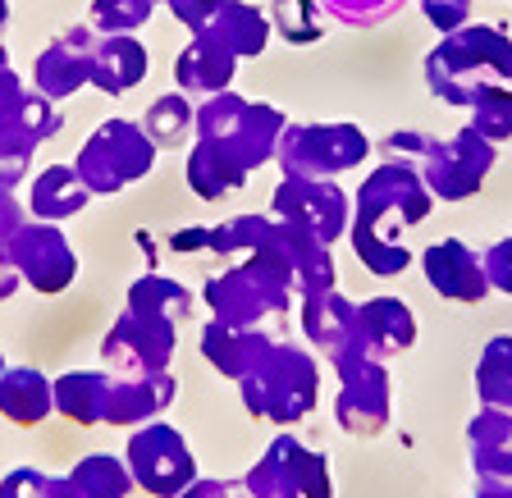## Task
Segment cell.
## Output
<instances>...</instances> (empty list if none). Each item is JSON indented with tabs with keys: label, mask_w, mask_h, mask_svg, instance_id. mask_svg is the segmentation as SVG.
<instances>
[{
	"label": "cell",
	"mask_w": 512,
	"mask_h": 498,
	"mask_svg": "<svg viewBox=\"0 0 512 498\" xmlns=\"http://www.w3.org/2000/svg\"><path fill=\"white\" fill-rule=\"evenodd\" d=\"M243 407L252 421H270L275 430H293L320 403V361L302 343L275 339L270 352L256 361V371L238 380Z\"/></svg>",
	"instance_id": "cell-1"
},
{
	"label": "cell",
	"mask_w": 512,
	"mask_h": 498,
	"mask_svg": "<svg viewBox=\"0 0 512 498\" xmlns=\"http://www.w3.org/2000/svg\"><path fill=\"white\" fill-rule=\"evenodd\" d=\"M430 206H435V197H430L426 179H421V165H412V160H384L357 188L348 234L403 243V229L426 224Z\"/></svg>",
	"instance_id": "cell-2"
},
{
	"label": "cell",
	"mask_w": 512,
	"mask_h": 498,
	"mask_svg": "<svg viewBox=\"0 0 512 498\" xmlns=\"http://www.w3.org/2000/svg\"><path fill=\"white\" fill-rule=\"evenodd\" d=\"M293 297L298 293H293L288 279H279L275 270L252 261H229L202 284V302L211 307V316L229 320V325L270 329L275 320H284L293 311Z\"/></svg>",
	"instance_id": "cell-3"
},
{
	"label": "cell",
	"mask_w": 512,
	"mask_h": 498,
	"mask_svg": "<svg viewBox=\"0 0 512 498\" xmlns=\"http://www.w3.org/2000/svg\"><path fill=\"white\" fill-rule=\"evenodd\" d=\"M156 165V142L147 138V128L133 119H106L92 128V138L83 142L74 170L92 188V197H115V192L133 188L147 179Z\"/></svg>",
	"instance_id": "cell-4"
},
{
	"label": "cell",
	"mask_w": 512,
	"mask_h": 498,
	"mask_svg": "<svg viewBox=\"0 0 512 498\" xmlns=\"http://www.w3.org/2000/svg\"><path fill=\"white\" fill-rule=\"evenodd\" d=\"M238 485L247 498H334V471L320 448L279 430Z\"/></svg>",
	"instance_id": "cell-5"
},
{
	"label": "cell",
	"mask_w": 512,
	"mask_h": 498,
	"mask_svg": "<svg viewBox=\"0 0 512 498\" xmlns=\"http://www.w3.org/2000/svg\"><path fill=\"white\" fill-rule=\"evenodd\" d=\"M334 371V421L352 439H380L394 416V384L380 357L366 352H343L330 361Z\"/></svg>",
	"instance_id": "cell-6"
},
{
	"label": "cell",
	"mask_w": 512,
	"mask_h": 498,
	"mask_svg": "<svg viewBox=\"0 0 512 498\" xmlns=\"http://www.w3.org/2000/svg\"><path fill=\"white\" fill-rule=\"evenodd\" d=\"M124 462H128L133 485H138L142 494H151V498H179L192 480L202 476L188 435H183L179 425L165 421V416H160V421L138 425V430H128Z\"/></svg>",
	"instance_id": "cell-7"
},
{
	"label": "cell",
	"mask_w": 512,
	"mask_h": 498,
	"mask_svg": "<svg viewBox=\"0 0 512 498\" xmlns=\"http://www.w3.org/2000/svg\"><path fill=\"white\" fill-rule=\"evenodd\" d=\"M371 151L375 147L362 128L339 119V124H288L275 160L284 165V174H298V179H339L366 165Z\"/></svg>",
	"instance_id": "cell-8"
},
{
	"label": "cell",
	"mask_w": 512,
	"mask_h": 498,
	"mask_svg": "<svg viewBox=\"0 0 512 498\" xmlns=\"http://www.w3.org/2000/svg\"><path fill=\"white\" fill-rule=\"evenodd\" d=\"M494 142L480 138L471 124H462L453 138L430 142L426 160H421V179H426L435 202H471L494 170Z\"/></svg>",
	"instance_id": "cell-9"
},
{
	"label": "cell",
	"mask_w": 512,
	"mask_h": 498,
	"mask_svg": "<svg viewBox=\"0 0 512 498\" xmlns=\"http://www.w3.org/2000/svg\"><path fill=\"white\" fill-rule=\"evenodd\" d=\"M270 215L334 247L339 238H348L352 202L334 179H298V174H284L275 197H270Z\"/></svg>",
	"instance_id": "cell-10"
},
{
	"label": "cell",
	"mask_w": 512,
	"mask_h": 498,
	"mask_svg": "<svg viewBox=\"0 0 512 498\" xmlns=\"http://www.w3.org/2000/svg\"><path fill=\"white\" fill-rule=\"evenodd\" d=\"M174 348H179V325H165V320L138 316V311L124 307L101 339V366L110 375L170 371Z\"/></svg>",
	"instance_id": "cell-11"
},
{
	"label": "cell",
	"mask_w": 512,
	"mask_h": 498,
	"mask_svg": "<svg viewBox=\"0 0 512 498\" xmlns=\"http://www.w3.org/2000/svg\"><path fill=\"white\" fill-rule=\"evenodd\" d=\"M10 261L19 270V279L42 297H60L64 288H74L78 279V252L64 238L60 224L28 220L19 234L10 238Z\"/></svg>",
	"instance_id": "cell-12"
},
{
	"label": "cell",
	"mask_w": 512,
	"mask_h": 498,
	"mask_svg": "<svg viewBox=\"0 0 512 498\" xmlns=\"http://www.w3.org/2000/svg\"><path fill=\"white\" fill-rule=\"evenodd\" d=\"M421 265V279L430 284V293H439L444 302H458V307H476L490 297V279H485V261L480 252H471L462 238H439L426 252L416 256Z\"/></svg>",
	"instance_id": "cell-13"
},
{
	"label": "cell",
	"mask_w": 512,
	"mask_h": 498,
	"mask_svg": "<svg viewBox=\"0 0 512 498\" xmlns=\"http://www.w3.org/2000/svg\"><path fill=\"white\" fill-rule=\"evenodd\" d=\"M92 46H96V32L87 28V23L60 32V37L32 60V87L42 96H51V101L74 96L78 87H87V78H92Z\"/></svg>",
	"instance_id": "cell-14"
},
{
	"label": "cell",
	"mask_w": 512,
	"mask_h": 498,
	"mask_svg": "<svg viewBox=\"0 0 512 498\" xmlns=\"http://www.w3.org/2000/svg\"><path fill=\"white\" fill-rule=\"evenodd\" d=\"M174 384L170 371H147V375H110V393H106V425L115 430H138L147 421H160V416L174 407Z\"/></svg>",
	"instance_id": "cell-15"
},
{
	"label": "cell",
	"mask_w": 512,
	"mask_h": 498,
	"mask_svg": "<svg viewBox=\"0 0 512 498\" xmlns=\"http://www.w3.org/2000/svg\"><path fill=\"white\" fill-rule=\"evenodd\" d=\"M416 334H421V325L403 297L380 293L357 302V352H366V357H398V352L416 348Z\"/></svg>",
	"instance_id": "cell-16"
},
{
	"label": "cell",
	"mask_w": 512,
	"mask_h": 498,
	"mask_svg": "<svg viewBox=\"0 0 512 498\" xmlns=\"http://www.w3.org/2000/svg\"><path fill=\"white\" fill-rule=\"evenodd\" d=\"M270 343H275V334L261 325H229V320H206L202 325V339H197V352H202V361L211 366L215 375H224V380H243L247 371H256V361L270 352Z\"/></svg>",
	"instance_id": "cell-17"
},
{
	"label": "cell",
	"mask_w": 512,
	"mask_h": 498,
	"mask_svg": "<svg viewBox=\"0 0 512 498\" xmlns=\"http://www.w3.org/2000/svg\"><path fill=\"white\" fill-rule=\"evenodd\" d=\"M298 325L320 357H343L357 348V302L339 288H320L298 302Z\"/></svg>",
	"instance_id": "cell-18"
},
{
	"label": "cell",
	"mask_w": 512,
	"mask_h": 498,
	"mask_svg": "<svg viewBox=\"0 0 512 498\" xmlns=\"http://www.w3.org/2000/svg\"><path fill=\"white\" fill-rule=\"evenodd\" d=\"M467 457L476 485H512V416L499 407H476L467 421Z\"/></svg>",
	"instance_id": "cell-19"
},
{
	"label": "cell",
	"mask_w": 512,
	"mask_h": 498,
	"mask_svg": "<svg viewBox=\"0 0 512 498\" xmlns=\"http://www.w3.org/2000/svg\"><path fill=\"white\" fill-rule=\"evenodd\" d=\"M147 46L138 42V32H110V37H96L92 46V78L87 87L106 96H128L133 87L147 78Z\"/></svg>",
	"instance_id": "cell-20"
},
{
	"label": "cell",
	"mask_w": 512,
	"mask_h": 498,
	"mask_svg": "<svg viewBox=\"0 0 512 498\" xmlns=\"http://www.w3.org/2000/svg\"><path fill=\"white\" fill-rule=\"evenodd\" d=\"M234 74H238V55L224 51L211 32H197V37L179 51V60H174V83H179L183 96L229 92Z\"/></svg>",
	"instance_id": "cell-21"
},
{
	"label": "cell",
	"mask_w": 512,
	"mask_h": 498,
	"mask_svg": "<svg viewBox=\"0 0 512 498\" xmlns=\"http://www.w3.org/2000/svg\"><path fill=\"white\" fill-rule=\"evenodd\" d=\"M0 416L19 430H37L55 416V380L37 366H5L0 371Z\"/></svg>",
	"instance_id": "cell-22"
},
{
	"label": "cell",
	"mask_w": 512,
	"mask_h": 498,
	"mask_svg": "<svg viewBox=\"0 0 512 498\" xmlns=\"http://www.w3.org/2000/svg\"><path fill=\"white\" fill-rule=\"evenodd\" d=\"M183 174H188V188L197 192L202 202H220V197L238 192L247 179H252V170L238 160L234 147H224V142H202V138L188 147Z\"/></svg>",
	"instance_id": "cell-23"
},
{
	"label": "cell",
	"mask_w": 512,
	"mask_h": 498,
	"mask_svg": "<svg viewBox=\"0 0 512 498\" xmlns=\"http://www.w3.org/2000/svg\"><path fill=\"white\" fill-rule=\"evenodd\" d=\"M92 202V188L83 183V174L74 165H46L37 179L28 183V215L46 224H64L74 215L87 211Z\"/></svg>",
	"instance_id": "cell-24"
},
{
	"label": "cell",
	"mask_w": 512,
	"mask_h": 498,
	"mask_svg": "<svg viewBox=\"0 0 512 498\" xmlns=\"http://www.w3.org/2000/svg\"><path fill=\"white\" fill-rule=\"evenodd\" d=\"M206 32H211L229 55H238V60H256V55L270 46L275 23H270V14H261L256 5H247V0H224L220 14L211 19Z\"/></svg>",
	"instance_id": "cell-25"
},
{
	"label": "cell",
	"mask_w": 512,
	"mask_h": 498,
	"mask_svg": "<svg viewBox=\"0 0 512 498\" xmlns=\"http://www.w3.org/2000/svg\"><path fill=\"white\" fill-rule=\"evenodd\" d=\"M106 393H110V371H64L55 375V416L83 425H106Z\"/></svg>",
	"instance_id": "cell-26"
},
{
	"label": "cell",
	"mask_w": 512,
	"mask_h": 498,
	"mask_svg": "<svg viewBox=\"0 0 512 498\" xmlns=\"http://www.w3.org/2000/svg\"><path fill=\"white\" fill-rule=\"evenodd\" d=\"M284 229V256H288V270H293V288L298 297L320 293V288H339V265H334V247L320 243V238L302 234L293 224L279 220Z\"/></svg>",
	"instance_id": "cell-27"
},
{
	"label": "cell",
	"mask_w": 512,
	"mask_h": 498,
	"mask_svg": "<svg viewBox=\"0 0 512 498\" xmlns=\"http://www.w3.org/2000/svg\"><path fill=\"white\" fill-rule=\"evenodd\" d=\"M284 128H288L284 110L266 106V101H247L243 119H238V133H234L229 142H224V147H234V151H238V160H243L247 170H261L266 160H275L279 138H284Z\"/></svg>",
	"instance_id": "cell-28"
},
{
	"label": "cell",
	"mask_w": 512,
	"mask_h": 498,
	"mask_svg": "<svg viewBox=\"0 0 512 498\" xmlns=\"http://www.w3.org/2000/svg\"><path fill=\"white\" fill-rule=\"evenodd\" d=\"M128 311H138V316H151V320H165V325H183L197 307V297L170 275H142L128 284Z\"/></svg>",
	"instance_id": "cell-29"
},
{
	"label": "cell",
	"mask_w": 512,
	"mask_h": 498,
	"mask_svg": "<svg viewBox=\"0 0 512 498\" xmlns=\"http://www.w3.org/2000/svg\"><path fill=\"white\" fill-rule=\"evenodd\" d=\"M69 480L83 498H128L133 494V476H128L124 453H87L69 467Z\"/></svg>",
	"instance_id": "cell-30"
},
{
	"label": "cell",
	"mask_w": 512,
	"mask_h": 498,
	"mask_svg": "<svg viewBox=\"0 0 512 498\" xmlns=\"http://www.w3.org/2000/svg\"><path fill=\"white\" fill-rule=\"evenodd\" d=\"M476 398L480 407H499L512 416V334H494L476 361Z\"/></svg>",
	"instance_id": "cell-31"
},
{
	"label": "cell",
	"mask_w": 512,
	"mask_h": 498,
	"mask_svg": "<svg viewBox=\"0 0 512 498\" xmlns=\"http://www.w3.org/2000/svg\"><path fill=\"white\" fill-rule=\"evenodd\" d=\"M142 128H147V138L156 147H183L188 138H197V106H192V96L183 92H165L156 96L142 115Z\"/></svg>",
	"instance_id": "cell-32"
},
{
	"label": "cell",
	"mask_w": 512,
	"mask_h": 498,
	"mask_svg": "<svg viewBox=\"0 0 512 498\" xmlns=\"http://www.w3.org/2000/svg\"><path fill=\"white\" fill-rule=\"evenodd\" d=\"M467 110H471L467 124L476 128L480 138H490L494 147L512 138V92H508V87L485 83L476 96H471V106H467Z\"/></svg>",
	"instance_id": "cell-33"
},
{
	"label": "cell",
	"mask_w": 512,
	"mask_h": 498,
	"mask_svg": "<svg viewBox=\"0 0 512 498\" xmlns=\"http://www.w3.org/2000/svg\"><path fill=\"white\" fill-rule=\"evenodd\" d=\"M270 224H275V215H234V220H224L220 229H206V247H211L220 261H238V256H247L270 234Z\"/></svg>",
	"instance_id": "cell-34"
},
{
	"label": "cell",
	"mask_w": 512,
	"mask_h": 498,
	"mask_svg": "<svg viewBox=\"0 0 512 498\" xmlns=\"http://www.w3.org/2000/svg\"><path fill=\"white\" fill-rule=\"evenodd\" d=\"M60 133V110H55L51 96H42L37 87H28V96H23V106H19V119H14V133L10 142H19V147H37V142L55 138Z\"/></svg>",
	"instance_id": "cell-35"
},
{
	"label": "cell",
	"mask_w": 512,
	"mask_h": 498,
	"mask_svg": "<svg viewBox=\"0 0 512 498\" xmlns=\"http://www.w3.org/2000/svg\"><path fill=\"white\" fill-rule=\"evenodd\" d=\"M348 243H352V256L362 261V270L375 279H398V275H407V265L416 261V256L407 252V243H389V238L348 234Z\"/></svg>",
	"instance_id": "cell-36"
},
{
	"label": "cell",
	"mask_w": 512,
	"mask_h": 498,
	"mask_svg": "<svg viewBox=\"0 0 512 498\" xmlns=\"http://www.w3.org/2000/svg\"><path fill=\"white\" fill-rule=\"evenodd\" d=\"M247 101L238 92H215L197 106V138L202 142H229L238 133V119H243Z\"/></svg>",
	"instance_id": "cell-37"
},
{
	"label": "cell",
	"mask_w": 512,
	"mask_h": 498,
	"mask_svg": "<svg viewBox=\"0 0 512 498\" xmlns=\"http://www.w3.org/2000/svg\"><path fill=\"white\" fill-rule=\"evenodd\" d=\"M270 23H275L293 46H311L320 32H325V10H320L316 0H275Z\"/></svg>",
	"instance_id": "cell-38"
},
{
	"label": "cell",
	"mask_w": 512,
	"mask_h": 498,
	"mask_svg": "<svg viewBox=\"0 0 512 498\" xmlns=\"http://www.w3.org/2000/svg\"><path fill=\"white\" fill-rule=\"evenodd\" d=\"M156 0H92V23L87 28L96 37H110V32H138L151 19Z\"/></svg>",
	"instance_id": "cell-39"
},
{
	"label": "cell",
	"mask_w": 512,
	"mask_h": 498,
	"mask_svg": "<svg viewBox=\"0 0 512 498\" xmlns=\"http://www.w3.org/2000/svg\"><path fill=\"white\" fill-rule=\"evenodd\" d=\"M480 261H485V279H490V293L512 297V238H494V243L480 252Z\"/></svg>",
	"instance_id": "cell-40"
},
{
	"label": "cell",
	"mask_w": 512,
	"mask_h": 498,
	"mask_svg": "<svg viewBox=\"0 0 512 498\" xmlns=\"http://www.w3.org/2000/svg\"><path fill=\"white\" fill-rule=\"evenodd\" d=\"M51 494V476L37 467H14L0 476V498H46Z\"/></svg>",
	"instance_id": "cell-41"
},
{
	"label": "cell",
	"mask_w": 512,
	"mask_h": 498,
	"mask_svg": "<svg viewBox=\"0 0 512 498\" xmlns=\"http://www.w3.org/2000/svg\"><path fill=\"white\" fill-rule=\"evenodd\" d=\"M421 14L448 37V32H458L471 23V0H421Z\"/></svg>",
	"instance_id": "cell-42"
},
{
	"label": "cell",
	"mask_w": 512,
	"mask_h": 498,
	"mask_svg": "<svg viewBox=\"0 0 512 498\" xmlns=\"http://www.w3.org/2000/svg\"><path fill=\"white\" fill-rule=\"evenodd\" d=\"M23 96H28V87L14 78L10 64H0V138H10L14 133V119H19Z\"/></svg>",
	"instance_id": "cell-43"
},
{
	"label": "cell",
	"mask_w": 512,
	"mask_h": 498,
	"mask_svg": "<svg viewBox=\"0 0 512 498\" xmlns=\"http://www.w3.org/2000/svg\"><path fill=\"white\" fill-rule=\"evenodd\" d=\"M28 165H32V151L19 147V142L0 138V192H14L23 179H28Z\"/></svg>",
	"instance_id": "cell-44"
},
{
	"label": "cell",
	"mask_w": 512,
	"mask_h": 498,
	"mask_svg": "<svg viewBox=\"0 0 512 498\" xmlns=\"http://www.w3.org/2000/svg\"><path fill=\"white\" fill-rule=\"evenodd\" d=\"M165 5H170V14H174V19H179L183 28H188L192 37H197V32H206V28H211V19H215V14H220V5H224V0H165Z\"/></svg>",
	"instance_id": "cell-45"
},
{
	"label": "cell",
	"mask_w": 512,
	"mask_h": 498,
	"mask_svg": "<svg viewBox=\"0 0 512 498\" xmlns=\"http://www.w3.org/2000/svg\"><path fill=\"white\" fill-rule=\"evenodd\" d=\"M430 142L435 138H426V133H394V138L380 142V151H384V160H426Z\"/></svg>",
	"instance_id": "cell-46"
},
{
	"label": "cell",
	"mask_w": 512,
	"mask_h": 498,
	"mask_svg": "<svg viewBox=\"0 0 512 498\" xmlns=\"http://www.w3.org/2000/svg\"><path fill=\"white\" fill-rule=\"evenodd\" d=\"M28 224V206L14 197V192H0V252L10 247V238Z\"/></svg>",
	"instance_id": "cell-47"
},
{
	"label": "cell",
	"mask_w": 512,
	"mask_h": 498,
	"mask_svg": "<svg viewBox=\"0 0 512 498\" xmlns=\"http://www.w3.org/2000/svg\"><path fill=\"white\" fill-rule=\"evenodd\" d=\"M179 498H247V494H243V485H229V480H206V476H197Z\"/></svg>",
	"instance_id": "cell-48"
},
{
	"label": "cell",
	"mask_w": 512,
	"mask_h": 498,
	"mask_svg": "<svg viewBox=\"0 0 512 498\" xmlns=\"http://www.w3.org/2000/svg\"><path fill=\"white\" fill-rule=\"evenodd\" d=\"M19 288H23V279H19V270H14V261H10V247H5V252H0V302H10Z\"/></svg>",
	"instance_id": "cell-49"
},
{
	"label": "cell",
	"mask_w": 512,
	"mask_h": 498,
	"mask_svg": "<svg viewBox=\"0 0 512 498\" xmlns=\"http://www.w3.org/2000/svg\"><path fill=\"white\" fill-rule=\"evenodd\" d=\"M46 498H83V494L74 489V480H69V476H51V494H46Z\"/></svg>",
	"instance_id": "cell-50"
},
{
	"label": "cell",
	"mask_w": 512,
	"mask_h": 498,
	"mask_svg": "<svg viewBox=\"0 0 512 498\" xmlns=\"http://www.w3.org/2000/svg\"><path fill=\"white\" fill-rule=\"evenodd\" d=\"M471 498H512V485H476Z\"/></svg>",
	"instance_id": "cell-51"
},
{
	"label": "cell",
	"mask_w": 512,
	"mask_h": 498,
	"mask_svg": "<svg viewBox=\"0 0 512 498\" xmlns=\"http://www.w3.org/2000/svg\"><path fill=\"white\" fill-rule=\"evenodd\" d=\"M5 28H10V0H0V42H5ZM0 64H5V46H0Z\"/></svg>",
	"instance_id": "cell-52"
},
{
	"label": "cell",
	"mask_w": 512,
	"mask_h": 498,
	"mask_svg": "<svg viewBox=\"0 0 512 498\" xmlns=\"http://www.w3.org/2000/svg\"><path fill=\"white\" fill-rule=\"evenodd\" d=\"M0 371H5V357H0Z\"/></svg>",
	"instance_id": "cell-53"
}]
</instances>
